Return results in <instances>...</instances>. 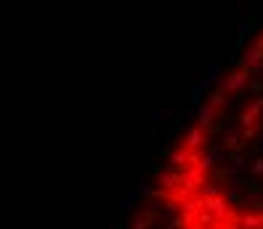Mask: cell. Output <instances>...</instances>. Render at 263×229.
Instances as JSON below:
<instances>
[{
	"label": "cell",
	"mask_w": 263,
	"mask_h": 229,
	"mask_svg": "<svg viewBox=\"0 0 263 229\" xmlns=\"http://www.w3.org/2000/svg\"><path fill=\"white\" fill-rule=\"evenodd\" d=\"M149 197L165 229H263V27L208 88Z\"/></svg>",
	"instance_id": "6da1fadb"
}]
</instances>
